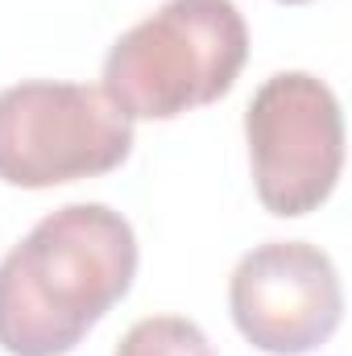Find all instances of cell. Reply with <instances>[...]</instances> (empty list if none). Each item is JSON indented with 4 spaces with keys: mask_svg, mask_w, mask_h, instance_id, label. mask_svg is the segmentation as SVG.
I'll use <instances>...</instances> for the list:
<instances>
[{
    "mask_svg": "<svg viewBox=\"0 0 352 356\" xmlns=\"http://www.w3.org/2000/svg\"><path fill=\"white\" fill-rule=\"evenodd\" d=\"M133 224L108 203H67L38 220L0 261V348L67 356L129 294Z\"/></svg>",
    "mask_w": 352,
    "mask_h": 356,
    "instance_id": "1",
    "label": "cell"
},
{
    "mask_svg": "<svg viewBox=\"0 0 352 356\" xmlns=\"http://www.w3.org/2000/svg\"><path fill=\"white\" fill-rule=\"evenodd\" d=\"M249 58L232 0H166L125 29L104 58V95L129 120H175L228 95Z\"/></svg>",
    "mask_w": 352,
    "mask_h": 356,
    "instance_id": "2",
    "label": "cell"
},
{
    "mask_svg": "<svg viewBox=\"0 0 352 356\" xmlns=\"http://www.w3.org/2000/svg\"><path fill=\"white\" fill-rule=\"evenodd\" d=\"M133 154V120L88 83L25 79L0 91V182L46 191L116 170Z\"/></svg>",
    "mask_w": 352,
    "mask_h": 356,
    "instance_id": "3",
    "label": "cell"
},
{
    "mask_svg": "<svg viewBox=\"0 0 352 356\" xmlns=\"http://www.w3.org/2000/svg\"><path fill=\"white\" fill-rule=\"evenodd\" d=\"M245 141L269 216L294 220L332 199L344 170V112L319 75H269L245 108Z\"/></svg>",
    "mask_w": 352,
    "mask_h": 356,
    "instance_id": "4",
    "label": "cell"
},
{
    "mask_svg": "<svg viewBox=\"0 0 352 356\" xmlns=\"http://www.w3.org/2000/svg\"><path fill=\"white\" fill-rule=\"evenodd\" d=\"M237 332L269 356H307L323 348L344 319L336 261L307 241H265L228 277Z\"/></svg>",
    "mask_w": 352,
    "mask_h": 356,
    "instance_id": "5",
    "label": "cell"
},
{
    "mask_svg": "<svg viewBox=\"0 0 352 356\" xmlns=\"http://www.w3.org/2000/svg\"><path fill=\"white\" fill-rule=\"evenodd\" d=\"M112 356H216V348L195 319L150 315V319H137L120 336Z\"/></svg>",
    "mask_w": 352,
    "mask_h": 356,
    "instance_id": "6",
    "label": "cell"
},
{
    "mask_svg": "<svg viewBox=\"0 0 352 356\" xmlns=\"http://www.w3.org/2000/svg\"><path fill=\"white\" fill-rule=\"evenodd\" d=\"M278 4H307V0H278Z\"/></svg>",
    "mask_w": 352,
    "mask_h": 356,
    "instance_id": "7",
    "label": "cell"
}]
</instances>
